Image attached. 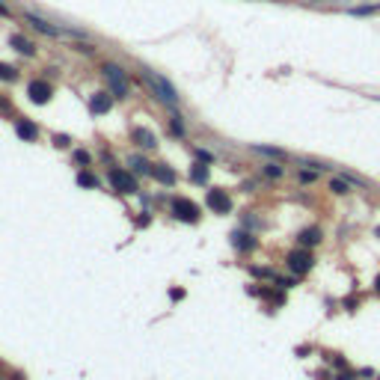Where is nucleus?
Here are the masks:
<instances>
[{
	"label": "nucleus",
	"instance_id": "a878e982",
	"mask_svg": "<svg viewBox=\"0 0 380 380\" xmlns=\"http://www.w3.org/2000/svg\"><path fill=\"white\" fill-rule=\"evenodd\" d=\"M74 163H80V166H86V163H89V152H83V149H77V152H74Z\"/></svg>",
	"mask_w": 380,
	"mask_h": 380
},
{
	"label": "nucleus",
	"instance_id": "f8f14e48",
	"mask_svg": "<svg viewBox=\"0 0 380 380\" xmlns=\"http://www.w3.org/2000/svg\"><path fill=\"white\" fill-rule=\"evenodd\" d=\"M321 229L318 226H309V229H303L300 235H297V247H303V250H309V247H318L321 244Z\"/></svg>",
	"mask_w": 380,
	"mask_h": 380
},
{
	"label": "nucleus",
	"instance_id": "2eb2a0df",
	"mask_svg": "<svg viewBox=\"0 0 380 380\" xmlns=\"http://www.w3.org/2000/svg\"><path fill=\"white\" fill-rule=\"evenodd\" d=\"M131 137H134V143H140L143 149H155V146H158V137H155V131H149V128H134Z\"/></svg>",
	"mask_w": 380,
	"mask_h": 380
},
{
	"label": "nucleus",
	"instance_id": "f704fd0d",
	"mask_svg": "<svg viewBox=\"0 0 380 380\" xmlns=\"http://www.w3.org/2000/svg\"><path fill=\"white\" fill-rule=\"evenodd\" d=\"M0 15H9V9H6V6H3V3H0Z\"/></svg>",
	"mask_w": 380,
	"mask_h": 380
},
{
	"label": "nucleus",
	"instance_id": "a211bd4d",
	"mask_svg": "<svg viewBox=\"0 0 380 380\" xmlns=\"http://www.w3.org/2000/svg\"><path fill=\"white\" fill-rule=\"evenodd\" d=\"M77 184H80V187H98V178H95L92 172H86V169H80V172H77Z\"/></svg>",
	"mask_w": 380,
	"mask_h": 380
},
{
	"label": "nucleus",
	"instance_id": "f03ea898",
	"mask_svg": "<svg viewBox=\"0 0 380 380\" xmlns=\"http://www.w3.org/2000/svg\"><path fill=\"white\" fill-rule=\"evenodd\" d=\"M101 74L107 77V86L116 98H128V74L125 68H119L116 63H104L101 65Z\"/></svg>",
	"mask_w": 380,
	"mask_h": 380
},
{
	"label": "nucleus",
	"instance_id": "f257e3e1",
	"mask_svg": "<svg viewBox=\"0 0 380 380\" xmlns=\"http://www.w3.org/2000/svg\"><path fill=\"white\" fill-rule=\"evenodd\" d=\"M143 77H146V83L152 86V92L158 95L163 104H169V107H172V104H178V92L172 89V83H169L163 74H158V71H149V68H146V71H143Z\"/></svg>",
	"mask_w": 380,
	"mask_h": 380
},
{
	"label": "nucleus",
	"instance_id": "72a5a7b5",
	"mask_svg": "<svg viewBox=\"0 0 380 380\" xmlns=\"http://www.w3.org/2000/svg\"><path fill=\"white\" fill-rule=\"evenodd\" d=\"M336 380H353V374H339Z\"/></svg>",
	"mask_w": 380,
	"mask_h": 380
},
{
	"label": "nucleus",
	"instance_id": "c756f323",
	"mask_svg": "<svg viewBox=\"0 0 380 380\" xmlns=\"http://www.w3.org/2000/svg\"><path fill=\"white\" fill-rule=\"evenodd\" d=\"M318 172H300V181H315Z\"/></svg>",
	"mask_w": 380,
	"mask_h": 380
},
{
	"label": "nucleus",
	"instance_id": "7c9ffc66",
	"mask_svg": "<svg viewBox=\"0 0 380 380\" xmlns=\"http://www.w3.org/2000/svg\"><path fill=\"white\" fill-rule=\"evenodd\" d=\"M279 285H282V288H294V285H297V279H279Z\"/></svg>",
	"mask_w": 380,
	"mask_h": 380
},
{
	"label": "nucleus",
	"instance_id": "cd10ccee",
	"mask_svg": "<svg viewBox=\"0 0 380 380\" xmlns=\"http://www.w3.org/2000/svg\"><path fill=\"white\" fill-rule=\"evenodd\" d=\"M253 276H270V279H276V273L270 267H253Z\"/></svg>",
	"mask_w": 380,
	"mask_h": 380
},
{
	"label": "nucleus",
	"instance_id": "0eeeda50",
	"mask_svg": "<svg viewBox=\"0 0 380 380\" xmlns=\"http://www.w3.org/2000/svg\"><path fill=\"white\" fill-rule=\"evenodd\" d=\"M205 208L214 211V214H229V211H232V199H229L226 190L211 187L208 193H205Z\"/></svg>",
	"mask_w": 380,
	"mask_h": 380
},
{
	"label": "nucleus",
	"instance_id": "423d86ee",
	"mask_svg": "<svg viewBox=\"0 0 380 380\" xmlns=\"http://www.w3.org/2000/svg\"><path fill=\"white\" fill-rule=\"evenodd\" d=\"M24 18H27L39 33H45V36H51V39H57V36H80V30H71V27H54V24H48L45 18H39V15H33V12H24Z\"/></svg>",
	"mask_w": 380,
	"mask_h": 380
},
{
	"label": "nucleus",
	"instance_id": "39448f33",
	"mask_svg": "<svg viewBox=\"0 0 380 380\" xmlns=\"http://www.w3.org/2000/svg\"><path fill=\"white\" fill-rule=\"evenodd\" d=\"M199 214H202V211H199V205H196V202H190L187 196H178V199L172 202V217H175V220L196 223V220H199Z\"/></svg>",
	"mask_w": 380,
	"mask_h": 380
},
{
	"label": "nucleus",
	"instance_id": "b1692460",
	"mask_svg": "<svg viewBox=\"0 0 380 380\" xmlns=\"http://www.w3.org/2000/svg\"><path fill=\"white\" fill-rule=\"evenodd\" d=\"M380 12V6H356L353 9V15H377Z\"/></svg>",
	"mask_w": 380,
	"mask_h": 380
},
{
	"label": "nucleus",
	"instance_id": "6e6552de",
	"mask_svg": "<svg viewBox=\"0 0 380 380\" xmlns=\"http://www.w3.org/2000/svg\"><path fill=\"white\" fill-rule=\"evenodd\" d=\"M51 95H54V86H51L48 80H30V86H27V98H30L33 104H48Z\"/></svg>",
	"mask_w": 380,
	"mask_h": 380
},
{
	"label": "nucleus",
	"instance_id": "6ab92c4d",
	"mask_svg": "<svg viewBox=\"0 0 380 380\" xmlns=\"http://www.w3.org/2000/svg\"><path fill=\"white\" fill-rule=\"evenodd\" d=\"M15 77H18V68L15 65L0 63V80H15Z\"/></svg>",
	"mask_w": 380,
	"mask_h": 380
},
{
	"label": "nucleus",
	"instance_id": "4be33fe9",
	"mask_svg": "<svg viewBox=\"0 0 380 380\" xmlns=\"http://www.w3.org/2000/svg\"><path fill=\"white\" fill-rule=\"evenodd\" d=\"M54 146H57V149H68V146H71V137H68V134H54Z\"/></svg>",
	"mask_w": 380,
	"mask_h": 380
},
{
	"label": "nucleus",
	"instance_id": "c85d7f7f",
	"mask_svg": "<svg viewBox=\"0 0 380 380\" xmlns=\"http://www.w3.org/2000/svg\"><path fill=\"white\" fill-rule=\"evenodd\" d=\"M169 297H172V300H181V297H184V291H181V288H172V291H169Z\"/></svg>",
	"mask_w": 380,
	"mask_h": 380
},
{
	"label": "nucleus",
	"instance_id": "393cba45",
	"mask_svg": "<svg viewBox=\"0 0 380 380\" xmlns=\"http://www.w3.org/2000/svg\"><path fill=\"white\" fill-rule=\"evenodd\" d=\"M264 175H270V178H279V175H282V166H276V163H267V166H264Z\"/></svg>",
	"mask_w": 380,
	"mask_h": 380
},
{
	"label": "nucleus",
	"instance_id": "4468645a",
	"mask_svg": "<svg viewBox=\"0 0 380 380\" xmlns=\"http://www.w3.org/2000/svg\"><path fill=\"white\" fill-rule=\"evenodd\" d=\"M232 247H235L238 253H250L255 247L253 232H232Z\"/></svg>",
	"mask_w": 380,
	"mask_h": 380
},
{
	"label": "nucleus",
	"instance_id": "5701e85b",
	"mask_svg": "<svg viewBox=\"0 0 380 380\" xmlns=\"http://www.w3.org/2000/svg\"><path fill=\"white\" fill-rule=\"evenodd\" d=\"M253 149L258 152V155H270V158H279V155H282L279 149H270V146H253Z\"/></svg>",
	"mask_w": 380,
	"mask_h": 380
},
{
	"label": "nucleus",
	"instance_id": "dca6fc26",
	"mask_svg": "<svg viewBox=\"0 0 380 380\" xmlns=\"http://www.w3.org/2000/svg\"><path fill=\"white\" fill-rule=\"evenodd\" d=\"M208 175H211V172H208V166H205L202 160L190 166V181H193V184H208Z\"/></svg>",
	"mask_w": 380,
	"mask_h": 380
},
{
	"label": "nucleus",
	"instance_id": "f3484780",
	"mask_svg": "<svg viewBox=\"0 0 380 380\" xmlns=\"http://www.w3.org/2000/svg\"><path fill=\"white\" fill-rule=\"evenodd\" d=\"M131 166H134V175H152V163L146 158H131Z\"/></svg>",
	"mask_w": 380,
	"mask_h": 380
},
{
	"label": "nucleus",
	"instance_id": "9b49d317",
	"mask_svg": "<svg viewBox=\"0 0 380 380\" xmlns=\"http://www.w3.org/2000/svg\"><path fill=\"white\" fill-rule=\"evenodd\" d=\"M15 134H18V140H24V143H36V140H39V125L30 122V119H15Z\"/></svg>",
	"mask_w": 380,
	"mask_h": 380
},
{
	"label": "nucleus",
	"instance_id": "bb28decb",
	"mask_svg": "<svg viewBox=\"0 0 380 380\" xmlns=\"http://www.w3.org/2000/svg\"><path fill=\"white\" fill-rule=\"evenodd\" d=\"M196 160H202V163H211V160H214V155H211L208 149H196Z\"/></svg>",
	"mask_w": 380,
	"mask_h": 380
},
{
	"label": "nucleus",
	"instance_id": "2f4dec72",
	"mask_svg": "<svg viewBox=\"0 0 380 380\" xmlns=\"http://www.w3.org/2000/svg\"><path fill=\"white\" fill-rule=\"evenodd\" d=\"M137 226H149V214L143 211V217H137Z\"/></svg>",
	"mask_w": 380,
	"mask_h": 380
},
{
	"label": "nucleus",
	"instance_id": "aec40b11",
	"mask_svg": "<svg viewBox=\"0 0 380 380\" xmlns=\"http://www.w3.org/2000/svg\"><path fill=\"white\" fill-rule=\"evenodd\" d=\"M169 131H172L175 137H184V122H181V116H178V113L169 119Z\"/></svg>",
	"mask_w": 380,
	"mask_h": 380
},
{
	"label": "nucleus",
	"instance_id": "473e14b6",
	"mask_svg": "<svg viewBox=\"0 0 380 380\" xmlns=\"http://www.w3.org/2000/svg\"><path fill=\"white\" fill-rule=\"evenodd\" d=\"M374 291H377V294H380V273H377V276H374Z\"/></svg>",
	"mask_w": 380,
	"mask_h": 380
},
{
	"label": "nucleus",
	"instance_id": "1a4fd4ad",
	"mask_svg": "<svg viewBox=\"0 0 380 380\" xmlns=\"http://www.w3.org/2000/svg\"><path fill=\"white\" fill-rule=\"evenodd\" d=\"M152 178L158 184H163V187H172L178 181V175H175V169L169 163H152Z\"/></svg>",
	"mask_w": 380,
	"mask_h": 380
},
{
	"label": "nucleus",
	"instance_id": "7ed1b4c3",
	"mask_svg": "<svg viewBox=\"0 0 380 380\" xmlns=\"http://www.w3.org/2000/svg\"><path fill=\"white\" fill-rule=\"evenodd\" d=\"M107 181H110V187L116 190V193H137V175L131 172V169H122V166H113L110 172H107Z\"/></svg>",
	"mask_w": 380,
	"mask_h": 380
},
{
	"label": "nucleus",
	"instance_id": "412c9836",
	"mask_svg": "<svg viewBox=\"0 0 380 380\" xmlns=\"http://www.w3.org/2000/svg\"><path fill=\"white\" fill-rule=\"evenodd\" d=\"M330 190H333V193H339V196H342V193H348V178H333V181H330Z\"/></svg>",
	"mask_w": 380,
	"mask_h": 380
},
{
	"label": "nucleus",
	"instance_id": "20e7f679",
	"mask_svg": "<svg viewBox=\"0 0 380 380\" xmlns=\"http://www.w3.org/2000/svg\"><path fill=\"white\" fill-rule=\"evenodd\" d=\"M288 267H291V273H297V276H303V273H309L312 267H315V255L309 253V250H303V247H297V250H291L288 253Z\"/></svg>",
	"mask_w": 380,
	"mask_h": 380
},
{
	"label": "nucleus",
	"instance_id": "9d476101",
	"mask_svg": "<svg viewBox=\"0 0 380 380\" xmlns=\"http://www.w3.org/2000/svg\"><path fill=\"white\" fill-rule=\"evenodd\" d=\"M113 92H95L89 95V113L92 116H104V113H110V107H113Z\"/></svg>",
	"mask_w": 380,
	"mask_h": 380
},
{
	"label": "nucleus",
	"instance_id": "ddd939ff",
	"mask_svg": "<svg viewBox=\"0 0 380 380\" xmlns=\"http://www.w3.org/2000/svg\"><path fill=\"white\" fill-rule=\"evenodd\" d=\"M9 45H12L18 54H24V57H36V45H33L27 36H21V33H12V36H9Z\"/></svg>",
	"mask_w": 380,
	"mask_h": 380
}]
</instances>
